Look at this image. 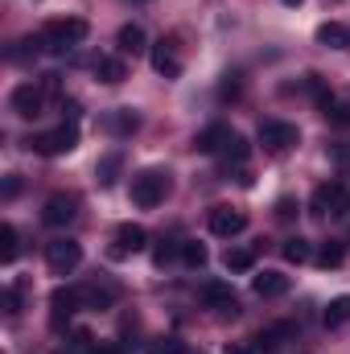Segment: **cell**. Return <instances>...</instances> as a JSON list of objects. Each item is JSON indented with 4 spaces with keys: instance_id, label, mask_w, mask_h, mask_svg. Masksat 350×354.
I'll return each mask as SVG.
<instances>
[{
    "instance_id": "21",
    "label": "cell",
    "mask_w": 350,
    "mask_h": 354,
    "mask_svg": "<svg viewBox=\"0 0 350 354\" xmlns=\"http://www.w3.org/2000/svg\"><path fill=\"white\" fill-rule=\"evenodd\" d=\"M322 322H326L330 330H338V326H347V322H350V297H334V301L326 305V313H322Z\"/></svg>"
},
{
    "instance_id": "38",
    "label": "cell",
    "mask_w": 350,
    "mask_h": 354,
    "mask_svg": "<svg viewBox=\"0 0 350 354\" xmlns=\"http://www.w3.org/2000/svg\"><path fill=\"white\" fill-rule=\"evenodd\" d=\"M284 4H301V0H284Z\"/></svg>"
},
{
    "instance_id": "1",
    "label": "cell",
    "mask_w": 350,
    "mask_h": 354,
    "mask_svg": "<svg viewBox=\"0 0 350 354\" xmlns=\"http://www.w3.org/2000/svg\"><path fill=\"white\" fill-rule=\"evenodd\" d=\"M87 33H91V25L83 17H54V21H46L42 41H46L50 50H71V46L87 41Z\"/></svg>"
},
{
    "instance_id": "13",
    "label": "cell",
    "mask_w": 350,
    "mask_h": 354,
    "mask_svg": "<svg viewBox=\"0 0 350 354\" xmlns=\"http://www.w3.org/2000/svg\"><path fill=\"white\" fill-rule=\"evenodd\" d=\"M79 301H83V292H75V288H54V292H50V322L62 326L66 317H75Z\"/></svg>"
},
{
    "instance_id": "31",
    "label": "cell",
    "mask_w": 350,
    "mask_h": 354,
    "mask_svg": "<svg viewBox=\"0 0 350 354\" xmlns=\"http://www.w3.org/2000/svg\"><path fill=\"white\" fill-rule=\"evenodd\" d=\"M91 342H95V338H91V330H75V334H71V351H79V354H91V351H95Z\"/></svg>"
},
{
    "instance_id": "10",
    "label": "cell",
    "mask_w": 350,
    "mask_h": 354,
    "mask_svg": "<svg viewBox=\"0 0 350 354\" xmlns=\"http://www.w3.org/2000/svg\"><path fill=\"white\" fill-rule=\"evenodd\" d=\"M12 111L21 115V120H33V115H42V107H46V91L42 83H21V87L12 91Z\"/></svg>"
},
{
    "instance_id": "24",
    "label": "cell",
    "mask_w": 350,
    "mask_h": 354,
    "mask_svg": "<svg viewBox=\"0 0 350 354\" xmlns=\"http://www.w3.org/2000/svg\"><path fill=\"white\" fill-rule=\"evenodd\" d=\"M252 264H256V256L243 252V248H227V256H223V268L227 272H252Z\"/></svg>"
},
{
    "instance_id": "2",
    "label": "cell",
    "mask_w": 350,
    "mask_h": 354,
    "mask_svg": "<svg viewBox=\"0 0 350 354\" xmlns=\"http://www.w3.org/2000/svg\"><path fill=\"white\" fill-rule=\"evenodd\" d=\"M75 145H79V128H75V124H58L54 132H37V136L25 140V149L37 153V157H62V153H71Z\"/></svg>"
},
{
    "instance_id": "28",
    "label": "cell",
    "mask_w": 350,
    "mask_h": 354,
    "mask_svg": "<svg viewBox=\"0 0 350 354\" xmlns=\"http://www.w3.org/2000/svg\"><path fill=\"white\" fill-rule=\"evenodd\" d=\"M338 264H342V243H322L317 268H338Z\"/></svg>"
},
{
    "instance_id": "27",
    "label": "cell",
    "mask_w": 350,
    "mask_h": 354,
    "mask_svg": "<svg viewBox=\"0 0 350 354\" xmlns=\"http://www.w3.org/2000/svg\"><path fill=\"white\" fill-rule=\"evenodd\" d=\"M116 174H120V153H107V157L95 165V177H99V185H111Z\"/></svg>"
},
{
    "instance_id": "19",
    "label": "cell",
    "mask_w": 350,
    "mask_h": 354,
    "mask_svg": "<svg viewBox=\"0 0 350 354\" xmlns=\"http://www.w3.org/2000/svg\"><path fill=\"white\" fill-rule=\"evenodd\" d=\"M17 252H21V235H17V227H12V223H0V264H12Z\"/></svg>"
},
{
    "instance_id": "29",
    "label": "cell",
    "mask_w": 350,
    "mask_h": 354,
    "mask_svg": "<svg viewBox=\"0 0 350 354\" xmlns=\"http://www.w3.org/2000/svg\"><path fill=\"white\" fill-rule=\"evenodd\" d=\"M149 354H190V351L177 338H157V342H149Z\"/></svg>"
},
{
    "instance_id": "4",
    "label": "cell",
    "mask_w": 350,
    "mask_h": 354,
    "mask_svg": "<svg viewBox=\"0 0 350 354\" xmlns=\"http://www.w3.org/2000/svg\"><path fill=\"white\" fill-rule=\"evenodd\" d=\"M260 145L272 153V157H284L288 149H297V145H301V132H297V124L264 120V124H260Z\"/></svg>"
},
{
    "instance_id": "14",
    "label": "cell",
    "mask_w": 350,
    "mask_h": 354,
    "mask_svg": "<svg viewBox=\"0 0 350 354\" xmlns=\"http://www.w3.org/2000/svg\"><path fill=\"white\" fill-rule=\"evenodd\" d=\"M252 288H256V297H264V301H276V297L288 292V276L284 272H260L252 280Z\"/></svg>"
},
{
    "instance_id": "18",
    "label": "cell",
    "mask_w": 350,
    "mask_h": 354,
    "mask_svg": "<svg viewBox=\"0 0 350 354\" xmlns=\"http://www.w3.org/2000/svg\"><path fill=\"white\" fill-rule=\"evenodd\" d=\"M116 46H120V54H140L145 50V29L140 25H124L116 33Z\"/></svg>"
},
{
    "instance_id": "26",
    "label": "cell",
    "mask_w": 350,
    "mask_h": 354,
    "mask_svg": "<svg viewBox=\"0 0 350 354\" xmlns=\"http://www.w3.org/2000/svg\"><path fill=\"white\" fill-rule=\"evenodd\" d=\"M177 256H181V264H190V268L206 264V248H202V243H194V239H185V243L177 248Z\"/></svg>"
},
{
    "instance_id": "22",
    "label": "cell",
    "mask_w": 350,
    "mask_h": 354,
    "mask_svg": "<svg viewBox=\"0 0 350 354\" xmlns=\"http://www.w3.org/2000/svg\"><path fill=\"white\" fill-rule=\"evenodd\" d=\"M284 260L288 264H305V260H313V248H309V239H301V235H293V239H284Z\"/></svg>"
},
{
    "instance_id": "3",
    "label": "cell",
    "mask_w": 350,
    "mask_h": 354,
    "mask_svg": "<svg viewBox=\"0 0 350 354\" xmlns=\"http://www.w3.org/2000/svg\"><path fill=\"white\" fill-rule=\"evenodd\" d=\"M165 194H169V174L145 169V174L132 177V202H136V206L153 210V206H161V202H165Z\"/></svg>"
},
{
    "instance_id": "35",
    "label": "cell",
    "mask_w": 350,
    "mask_h": 354,
    "mask_svg": "<svg viewBox=\"0 0 350 354\" xmlns=\"http://www.w3.org/2000/svg\"><path fill=\"white\" fill-rule=\"evenodd\" d=\"M223 354H252V351H248V346H235V342H231V346H227Z\"/></svg>"
},
{
    "instance_id": "30",
    "label": "cell",
    "mask_w": 350,
    "mask_h": 354,
    "mask_svg": "<svg viewBox=\"0 0 350 354\" xmlns=\"http://www.w3.org/2000/svg\"><path fill=\"white\" fill-rule=\"evenodd\" d=\"M107 128L111 132H132L136 128V115L132 111H116V115H107Z\"/></svg>"
},
{
    "instance_id": "25",
    "label": "cell",
    "mask_w": 350,
    "mask_h": 354,
    "mask_svg": "<svg viewBox=\"0 0 350 354\" xmlns=\"http://www.w3.org/2000/svg\"><path fill=\"white\" fill-rule=\"evenodd\" d=\"M322 115L330 120V124H350V103H338V99H322Z\"/></svg>"
},
{
    "instance_id": "12",
    "label": "cell",
    "mask_w": 350,
    "mask_h": 354,
    "mask_svg": "<svg viewBox=\"0 0 350 354\" xmlns=\"http://www.w3.org/2000/svg\"><path fill=\"white\" fill-rule=\"evenodd\" d=\"M75 214H79V202H75L71 194H54V198L42 206V223H46V227H66Z\"/></svg>"
},
{
    "instance_id": "34",
    "label": "cell",
    "mask_w": 350,
    "mask_h": 354,
    "mask_svg": "<svg viewBox=\"0 0 350 354\" xmlns=\"http://www.w3.org/2000/svg\"><path fill=\"white\" fill-rule=\"evenodd\" d=\"M17 194H21V181H17V177H8V181H4V198H17Z\"/></svg>"
},
{
    "instance_id": "9",
    "label": "cell",
    "mask_w": 350,
    "mask_h": 354,
    "mask_svg": "<svg viewBox=\"0 0 350 354\" xmlns=\"http://www.w3.org/2000/svg\"><path fill=\"white\" fill-rule=\"evenodd\" d=\"M145 243H149V231H145V227H136V223H124V227H116L111 256H116V260L136 256V252H145Z\"/></svg>"
},
{
    "instance_id": "11",
    "label": "cell",
    "mask_w": 350,
    "mask_h": 354,
    "mask_svg": "<svg viewBox=\"0 0 350 354\" xmlns=\"http://www.w3.org/2000/svg\"><path fill=\"white\" fill-rule=\"evenodd\" d=\"M153 71H157L161 79H177V75H181V54H177L174 37H161V41L153 46Z\"/></svg>"
},
{
    "instance_id": "8",
    "label": "cell",
    "mask_w": 350,
    "mask_h": 354,
    "mask_svg": "<svg viewBox=\"0 0 350 354\" xmlns=\"http://www.w3.org/2000/svg\"><path fill=\"white\" fill-rule=\"evenodd\" d=\"M210 231L219 239H235V235L248 231V214L235 210V206H210Z\"/></svg>"
},
{
    "instance_id": "32",
    "label": "cell",
    "mask_w": 350,
    "mask_h": 354,
    "mask_svg": "<svg viewBox=\"0 0 350 354\" xmlns=\"http://www.w3.org/2000/svg\"><path fill=\"white\" fill-rule=\"evenodd\" d=\"M111 297H116L111 288H87L83 292V301H91V305H111Z\"/></svg>"
},
{
    "instance_id": "23",
    "label": "cell",
    "mask_w": 350,
    "mask_h": 354,
    "mask_svg": "<svg viewBox=\"0 0 350 354\" xmlns=\"http://www.w3.org/2000/svg\"><path fill=\"white\" fill-rule=\"evenodd\" d=\"M293 334H297V326H293V322H280V326L264 330L260 338H256V346H264V351H272V346H280V338H293Z\"/></svg>"
},
{
    "instance_id": "6",
    "label": "cell",
    "mask_w": 350,
    "mask_h": 354,
    "mask_svg": "<svg viewBox=\"0 0 350 354\" xmlns=\"http://www.w3.org/2000/svg\"><path fill=\"white\" fill-rule=\"evenodd\" d=\"M46 264L54 276H71L75 268L83 264V248L75 243V239H54L50 248H46Z\"/></svg>"
},
{
    "instance_id": "20",
    "label": "cell",
    "mask_w": 350,
    "mask_h": 354,
    "mask_svg": "<svg viewBox=\"0 0 350 354\" xmlns=\"http://www.w3.org/2000/svg\"><path fill=\"white\" fill-rule=\"evenodd\" d=\"M219 153H223V161H227V165H231V161H235V165H243V161H248V153H252V145H248L239 132H231V136H227V145H223Z\"/></svg>"
},
{
    "instance_id": "16",
    "label": "cell",
    "mask_w": 350,
    "mask_h": 354,
    "mask_svg": "<svg viewBox=\"0 0 350 354\" xmlns=\"http://www.w3.org/2000/svg\"><path fill=\"white\" fill-rule=\"evenodd\" d=\"M317 46L347 50V46H350V29H347V25H338V21H326V25L317 29Z\"/></svg>"
},
{
    "instance_id": "7",
    "label": "cell",
    "mask_w": 350,
    "mask_h": 354,
    "mask_svg": "<svg viewBox=\"0 0 350 354\" xmlns=\"http://www.w3.org/2000/svg\"><path fill=\"white\" fill-rule=\"evenodd\" d=\"M309 210H313L317 218L347 210V185H342V181H322V185L313 189V198H309Z\"/></svg>"
},
{
    "instance_id": "37",
    "label": "cell",
    "mask_w": 350,
    "mask_h": 354,
    "mask_svg": "<svg viewBox=\"0 0 350 354\" xmlns=\"http://www.w3.org/2000/svg\"><path fill=\"white\" fill-rule=\"evenodd\" d=\"M338 161H342V165H350V149H342V153H338Z\"/></svg>"
},
{
    "instance_id": "33",
    "label": "cell",
    "mask_w": 350,
    "mask_h": 354,
    "mask_svg": "<svg viewBox=\"0 0 350 354\" xmlns=\"http://www.w3.org/2000/svg\"><path fill=\"white\" fill-rule=\"evenodd\" d=\"M293 214H297V202H293V198H280V202H276V218H280V223H293Z\"/></svg>"
},
{
    "instance_id": "5",
    "label": "cell",
    "mask_w": 350,
    "mask_h": 354,
    "mask_svg": "<svg viewBox=\"0 0 350 354\" xmlns=\"http://www.w3.org/2000/svg\"><path fill=\"white\" fill-rule=\"evenodd\" d=\"M198 297H202V305L214 309L219 317H235V313H239V297H235V288L223 284V280H206V284L198 288Z\"/></svg>"
},
{
    "instance_id": "15",
    "label": "cell",
    "mask_w": 350,
    "mask_h": 354,
    "mask_svg": "<svg viewBox=\"0 0 350 354\" xmlns=\"http://www.w3.org/2000/svg\"><path fill=\"white\" fill-rule=\"evenodd\" d=\"M227 136H231V128L210 124V128H202V132L194 136V149H198V153H219V149L227 145Z\"/></svg>"
},
{
    "instance_id": "17",
    "label": "cell",
    "mask_w": 350,
    "mask_h": 354,
    "mask_svg": "<svg viewBox=\"0 0 350 354\" xmlns=\"http://www.w3.org/2000/svg\"><path fill=\"white\" fill-rule=\"evenodd\" d=\"M124 75H128V71H124V62H120V58H107V54H103V58H95V79H99V83L116 87V83H124Z\"/></svg>"
},
{
    "instance_id": "36",
    "label": "cell",
    "mask_w": 350,
    "mask_h": 354,
    "mask_svg": "<svg viewBox=\"0 0 350 354\" xmlns=\"http://www.w3.org/2000/svg\"><path fill=\"white\" fill-rule=\"evenodd\" d=\"M91 354H124L120 346H99V351H91Z\"/></svg>"
}]
</instances>
